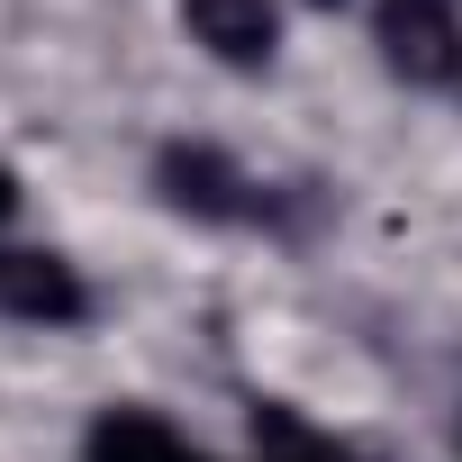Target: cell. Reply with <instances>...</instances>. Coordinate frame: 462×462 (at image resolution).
<instances>
[{"label": "cell", "instance_id": "5b68a950", "mask_svg": "<svg viewBox=\"0 0 462 462\" xmlns=\"http://www.w3.org/2000/svg\"><path fill=\"white\" fill-rule=\"evenodd\" d=\"M82 453H91V462H208V453H190L154 408H100Z\"/></svg>", "mask_w": 462, "mask_h": 462}, {"label": "cell", "instance_id": "ba28073f", "mask_svg": "<svg viewBox=\"0 0 462 462\" xmlns=\"http://www.w3.org/2000/svg\"><path fill=\"white\" fill-rule=\"evenodd\" d=\"M318 10H336V0H318Z\"/></svg>", "mask_w": 462, "mask_h": 462}, {"label": "cell", "instance_id": "277c9868", "mask_svg": "<svg viewBox=\"0 0 462 462\" xmlns=\"http://www.w3.org/2000/svg\"><path fill=\"white\" fill-rule=\"evenodd\" d=\"M154 181H163V199L190 208V217H245V172L226 163L217 145H172Z\"/></svg>", "mask_w": 462, "mask_h": 462}, {"label": "cell", "instance_id": "52a82bcc", "mask_svg": "<svg viewBox=\"0 0 462 462\" xmlns=\"http://www.w3.org/2000/svg\"><path fill=\"white\" fill-rule=\"evenodd\" d=\"M10 208H19V181H10V172H0V217H10Z\"/></svg>", "mask_w": 462, "mask_h": 462}, {"label": "cell", "instance_id": "3957f363", "mask_svg": "<svg viewBox=\"0 0 462 462\" xmlns=\"http://www.w3.org/2000/svg\"><path fill=\"white\" fill-rule=\"evenodd\" d=\"M181 28H190V46H208L236 73L273 64V46H282V10L273 0H181Z\"/></svg>", "mask_w": 462, "mask_h": 462}, {"label": "cell", "instance_id": "7a4b0ae2", "mask_svg": "<svg viewBox=\"0 0 462 462\" xmlns=\"http://www.w3.org/2000/svg\"><path fill=\"white\" fill-rule=\"evenodd\" d=\"M0 309L28 327H73L82 318V273L46 245H0Z\"/></svg>", "mask_w": 462, "mask_h": 462}, {"label": "cell", "instance_id": "6da1fadb", "mask_svg": "<svg viewBox=\"0 0 462 462\" xmlns=\"http://www.w3.org/2000/svg\"><path fill=\"white\" fill-rule=\"evenodd\" d=\"M381 55H390L399 82H453L462 73L453 0H381Z\"/></svg>", "mask_w": 462, "mask_h": 462}, {"label": "cell", "instance_id": "8992f818", "mask_svg": "<svg viewBox=\"0 0 462 462\" xmlns=\"http://www.w3.org/2000/svg\"><path fill=\"white\" fill-rule=\"evenodd\" d=\"M254 444L273 453V462H354L345 444H327V435H309L291 408H254Z\"/></svg>", "mask_w": 462, "mask_h": 462}]
</instances>
